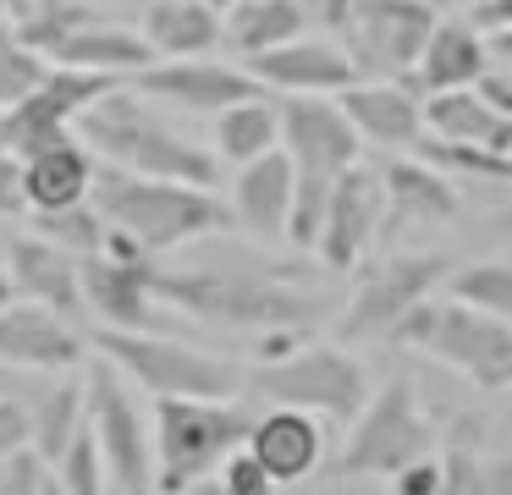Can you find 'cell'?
<instances>
[{
	"mask_svg": "<svg viewBox=\"0 0 512 495\" xmlns=\"http://www.w3.org/2000/svg\"><path fill=\"white\" fill-rule=\"evenodd\" d=\"M94 149L78 138V132H61L50 138L45 149L23 154V198L34 215L45 209H67V204H83L94 187Z\"/></svg>",
	"mask_w": 512,
	"mask_h": 495,
	"instance_id": "cb8c5ba5",
	"label": "cell"
},
{
	"mask_svg": "<svg viewBox=\"0 0 512 495\" xmlns=\"http://www.w3.org/2000/svg\"><path fill=\"white\" fill-rule=\"evenodd\" d=\"M281 149H287L298 176L336 182L347 165H358L364 138L353 132L347 110L331 94H287V105H281Z\"/></svg>",
	"mask_w": 512,
	"mask_h": 495,
	"instance_id": "4fadbf2b",
	"label": "cell"
},
{
	"mask_svg": "<svg viewBox=\"0 0 512 495\" xmlns=\"http://www.w3.org/2000/svg\"><path fill=\"white\" fill-rule=\"evenodd\" d=\"M243 446L265 462V473L276 484H298V479H309V473L320 468L325 429H320V418L303 413V407H276V413L254 418V429H248Z\"/></svg>",
	"mask_w": 512,
	"mask_h": 495,
	"instance_id": "d4e9b609",
	"label": "cell"
},
{
	"mask_svg": "<svg viewBox=\"0 0 512 495\" xmlns=\"http://www.w3.org/2000/svg\"><path fill=\"white\" fill-rule=\"evenodd\" d=\"M50 61L39 50H28L23 39H17L6 22H0V110L17 105V99H28L39 83H45Z\"/></svg>",
	"mask_w": 512,
	"mask_h": 495,
	"instance_id": "8d00e7d4",
	"label": "cell"
},
{
	"mask_svg": "<svg viewBox=\"0 0 512 495\" xmlns=\"http://www.w3.org/2000/svg\"><path fill=\"white\" fill-rule=\"evenodd\" d=\"M133 94L166 99V105L193 110V116H221L226 105L254 99L265 88L254 83L248 66H226V61H210V55H182V61H155L144 72H133Z\"/></svg>",
	"mask_w": 512,
	"mask_h": 495,
	"instance_id": "5bb4252c",
	"label": "cell"
},
{
	"mask_svg": "<svg viewBox=\"0 0 512 495\" xmlns=\"http://www.w3.org/2000/svg\"><path fill=\"white\" fill-rule=\"evenodd\" d=\"M100 358H111L127 380H138L149 396H237L243 391V374L237 363L199 352L177 336H160V330H111L105 325L94 336Z\"/></svg>",
	"mask_w": 512,
	"mask_h": 495,
	"instance_id": "52a82bcc",
	"label": "cell"
},
{
	"mask_svg": "<svg viewBox=\"0 0 512 495\" xmlns=\"http://www.w3.org/2000/svg\"><path fill=\"white\" fill-rule=\"evenodd\" d=\"M12 297H17V286H12V275H6V264H0V308L12 303Z\"/></svg>",
	"mask_w": 512,
	"mask_h": 495,
	"instance_id": "7dc6e473",
	"label": "cell"
},
{
	"mask_svg": "<svg viewBox=\"0 0 512 495\" xmlns=\"http://www.w3.org/2000/svg\"><path fill=\"white\" fill-rule=\"evenodd\" d=\"M254 391L270 396L276 407H303L314 418H336V424H353L369 402V374L364 363L347 347H320V341H303L287 358H270L254 369Z\"/></svg>",
	"mask_w": 512,
	"mask_h": 495,
	"instance_id": "ba28073f",
	"label": "cell"
},
{
	"mask_svg": "<svg viewBox=\"0 0 512 495\" xmlns=\"http://www.w3.org/2000/svg\"><path fill=\"white\" fill-rule=\"evenodd\" d=\"M435 490H441V457L435 451L391 473V495H435Z\"/></svg>",
	"mask_w": 512,
	"mask_h": 495,
	"instance_id": "60d3db41",
	"label": "cell"
},
{
	"mask_svg": "<svg viewBox=\"0 0 512 495\" xmlns=\"http://www.w3.org/2000/svg\"><path fill=\"white\" fill-rule=\"evenodd\" d=\"M474 22H479L485 33L512 28V0H490V6H479V11H474Z\"/></svg>",
	"mask_w": 512,
	"mask_h": 495,
	"instance_id": "ee69618b",
	"label": "cell"
},
{
	"mask_svg": "<svg viewBox=\"0 0 512 495\" xmlns=\"http://www.w3.org/2000/svg\"><path fill=\"white\" fill-rule=\"evenodd\" d=\"M430 6H446V0H430Z\"/></svg>",
	"mask_w": 512,
	"mask_h": 495,
	"instance_id": "816d5d0a",
	"label": "cell"
},
{
	"mask_svg": "<svg viewBox=\"0 0 512 495\" xmlns=\"http://www.w3.org/2000/svg\"><path fill=\"white\" fill-rule=\"evenodd\" d=\"M6 11H12V22H6V28H12L17 39L28 44V50L45 55V61H50V55H56L78 28L100 22L94 0H6Z\"/></svg>",
	"mask_w": 512,
	"mask_h": 495,
	"instance_id": "4dcf8cb0",
	"label": "cell"
},
{
	"mask_svg": "<svg viewBox=\"0 0 512 495\" xmlns=\"http://www.w3.org/2000/svg\"><path fill=\"white\" fill-rule=\"evenodd\" d=\"M435 495H512V457H479L474 440L457 435L441 451V490Z\"/></svg>",
	"mask_w": 512,
	"mask_h": 495,
	"instance_id": "1f68e13d",
	"label": "cell"
},
{
	"mask_svg": "<svg viewBox=\"0 0 512 495\" xmlns=\"http://www.w3.org/2000/svg\"><path fill=\"white\" fill-rule=\"evenodd\" d=\"M391 341L446 363V369L463 374L479 391H512V325L496 314H479V308L457 303V297H446V303H430V297H424V303L391 330Z\"/></svg>",
	"mask_w": 512,
	"mask_h": 495,
	"instance_id": "5b68a950",
	"label": "cell"
},
{
	"mask_svg": "<svg viewBox=\"0 0 512 495\" xmlns=\"http://www.w3.org/2000/svg\"><path fill=\"white\" fill-rule=\"evenodd\" d=\"M56 66H78V72H105V77H133L144 72V66H155V44L144 39L138 28H122V22H89V28H78L67 44H61L56 55H50Z\"/></svg>",
	"mask_w": 512,
	"mask_h": 495,
	"instance_id": "4316f807",
	"label": "cell"
},
{
	"mask_svg": "<svg viewBox=\"0 0 512 495\" xmlns=\"http://www.w3.org/2000/svg\"><path fill=\"white\" fill-rule=\"evenodd\" d=\"M254 413L237 396H155V490L188 495L248 440Z\"/></svg>",
	"mask_w": 512,
	"mask_h": 495,
	"instance_id": "277c9868",
	"label": "cell"
},
{
	"mask_svg": "<svg viewBox=\"0 0 512 495\" xmlns=\"http://www.w3.org/2000/svg\"><path fill=\"white\" fill-rule=\"evenodd\" d=\"M380 187H386V215H380V231H402V226H441L463 209L452 176L430 160H391L380 171Z\"/></svg>",
	"mask_w": 512,
	"mask_h": 495,
	"instance_id": "7402d4cb",
	"label": "cell"
},
{
	"mask_svg": "<svg viewBox=\"0 0 512 495\" xmlns=\"http://www.w3.org/2000/svg\"><path fill=\"white\" fill-rule=\"evenodd\" d=\"M155 297L166 308L237 330H309L325 314V297L303 292L276 270H237V264H193V270H155Z\"/></svg>",
	"mask_w": 512,
	"mask_h": 495,
	"instance_id": "6da1fadb",
	"label": "cell"
},
{
	"mask_svg": "<svg viewBox=\"0 0 512 495\" xmlns=\"http://www.w3.org/2000/svg\"><path fill=\"white\" fill-rule=\"evenodd\" d=\"M380 215H386V187H380V171L347 165V171L336 176V187H331V204H325L314 253H320L331 270H358L364 253L375 248V237H380Z\"/></svg>",
	"mask_w": 512,
	"mask_h": 495,
	"instance_id": "9a60e30c",
	"label": "cell"
},
{
	"mask_svg": "<svg viewBox=\"0 0 512 495\" xmlns=\"http://www.w3.org/2000/svg\"><path fill=\"white\" fill-rule=\"evenodd\" d=\"M325 17L336 22L358 77L408 83L424 55V39L441 22V6H430V0H325Z\"/></svg>",
	"mask_w": 512,
	"mask_h": 495,
	"instance_id": "8992f818",
	"label": "cell"
},
{
	"mask_svg": "<svg viewBox=\"0 0 512 495\" xmlns=\"http://www.w3.org/2000/svg\"><path fill=\"white\" fill-rule=\"evenodd\" d=\"M83 303L111 330H160V297H155V264L122 259V253H89L83 259Z\"/></svg>",
	"mask_w": 512,
	"mask_h": 495,
	"instance_id": "e0dca14e",
	"label": "cell"
},
{
	"mask_svg": "<svg viewBox=\"0 0 512 495\" xmlns=\"http://www.w3.org/2000/svg\"><path fill=\"white\" fill-rule=\"evenodd\" d=\"M215 479H221V490H232V495H276V479H270L265 462H259L248 446H237L232 457L215 468Z\"/></svg>",
	"mask_w": 512,
	"mask_h": 495,
	"instance_id": "74e56055",
	"label": "cell"
},
{
	"mask_svg": "<svg viewBox=\"0 0 512 495\" xmlns=\"http://www.w3.org/2000/svg\"><path fill=\"white\" fill-rule=\"evenodd\" d=\"M248 72L259 88H276V94H342L347 83H358L353 55L342 50V39H298L276 44L265 55H248Z\"/></svg>",
	"mask_w": 512,
	"mask_h": 495,
	"instance_id": "ac0fdd59",
	"label": "cell"
},
{
	"mask_svg": "<svg viewBox=\"0 0 512 495\" xmlns=\"http://www.w3.org/2000/svg\"><path fill=\"white\" fill-rule=\"evenodd\" d=\"M116 83H122V77L78 72V66H56V61H50L45 83H39L34 94L0 110V154H17V160H23V154L45 149L50 138H61V132L78 127L83 110H89L100 94H111Z\"/></svg>",
	"mask_w": 512,
	"mask_h": 495,
	"instance_id": "8fae6325",
	"label": "cell"
},
{
	"mask_svg": "<svg viewBox=\"0 0 512 495\" xmlns=\"http://www.w3.org/2000/svg\"><path fill=\"white\" fill-rule=\"evenodd\" d=\"M45 484H50V462L34 446L0 457V495H39Z\"/></svg>",
	"mask_w": 512,
	"mask_h": 495,
	"instance_id": "f35d334b",
	"label": "cell"
},
{
	"mask_svg": "<svg viewBox=\"0 0 512 495\" xmlns=\"http://www.w3.org/2000/svg\"><path fill=\"white\" fill-rule=\"evenodd\" d=\"M435 435L430 418L419 413V396L408 380H386L380 391H369L364 413L353 418V435L342 446V473L353 479H391L397 468L430 457Z\"/></svg>",
	"mask_w": 512,
	"mask_h": 495,
	"instance_id": "9c48e42d",
	"label": "cell"
},
{
	"mask_svg": "<svg viewBox=\"0 0 512 495\" xmlns=\"http://www.w3.org/2000/svg\"><path fill=\"white\" fill-rule=\"evenodd\" d=\"M34 231H39V237H50L56 248L78 253V259H89V253H100V248H105V215L94 209V198L34 215Z\"/></svg>",
	"mask_w": 512,
	"mask_h": 495,
	"instance_id": "e575fe53",
	"label": "cell"
},
{
	"mask_svg": "<svg viewBox=\"0 0 512 495\" xmlns=\"http://www.w3.org/2000/svg\"><path fill=\"white\" fill-rule=\"evenodd\" d=\"M34 446V407L17 396H0V457Z\"/></svg>",
	"mask_w": 512,
	"mask_h": 495,
	"instance_id": "ab89813d",
	"label": "cell"
},
{
	"mask_svg": "<svg viewBox=\"0 0 512 495\" xmlns=\"http://www.w3.org/2000/svg\"><path fill=\"white\" fill-rule=\"evenodd\" d=\"M83 396H89V429L105 451L111 484L122 495H149L155 490V435H149L133 391L122 385V369L111 358H94L83 374Z\"/></svg>",
	"mask_w": 512,
	"mask_h": 495,
	"instance_id": "30bf717a",
	"label": "cell"
},
{
	"mask_svg": "<svg viewBox=\"0 0 512 495\" xmlns=\"http://www.w3.org/2000/svg\"><path fill=\"white\" fill-rule=\"evenodd\" d=\"M496 66L490 55V39L479 22H457L441 17L424 39V55L413 66V88L419 94H446V88H479V77Z\"/></svg>",
	"mask_w": 512,
	"mask_h": 495,
	"instance_id": "603a6c76",
	"label": "cell"
},
{
	"mask_svg": "<svg viewBox=\"0 0 512 495\" xmlns=\"http://www.w3.org/2000/svg\"><path fill=\"white\" fill-rule=\"evenodd\" d=\"M424 132L452 143H479V149L512 160V116H501L479 88H446V94H424Z\"/></svg>",
	"mask_w": 512,
	"mask_h": 495,
	"instance_id": "484cf974",
	"label": "cell"
},
{
	"mask_svg": "<svg viewBox=\"0 0 512 495\" xmlns=\"http://www.w3.org/2000/svg\"><path fill=\"white\" fill-rule=\"evenodd\" d=\"M479 94H485L490 105L501 110V116H512V77H507V72H496V66H490V72L479 77Z\"/></svg>",
	"mask_w": 512,
	"mask_h": 495,
	"instance_id": "7bdbcfd3",
	"label": "cell"
},
{
	"mask_svg": "<svg viewBox=\"0 0 512 495\" xmlns=\"http://www.w3.org/2000/svg\"><path fill=\"white\" fill-rule=\"evenodd\" d=\"M452 297L479 314H496V319H512V259H479V264H463L452 275Z\"/></svg>",
	"mask_w": 512,
	"mask_h": 495,
	"instance_id": "836d02e7",
	"label": "cell"
},
{
	"mask_svg": "<svg viewBox=\"0 0 512 495\" xmlns=\"http://www.w3.org/2000/svg\"><path fill=\"white\" fill-rule=\"evenodd\" d=\"M468 6H474V11H479V6H490V0H468Z\"/></svg>",
	"mask_w": 512,
	"mask_h": 495,
	"instance_id": "f907efd6",
	"label": "cell"
},
{
	"mask_svg": "<svg viewBox=\"0 0 512 495\" xmlns=\"http://www.w3.org/2000/svg\"><path fill=\"white\" fill-rule=\"evenodd\" d=\"M89 341L67 325V314L34 303V297H12L0 308V363L34 374H67L83 363Z\"/></svg>",
	"mask_w": 512,
	"mask_h": 495,
	"instance_id": "2e32d148",
	"label": "cell"
},
{
	"mask_svg": "<svg viewBox=\"0 0 512 495\" xmlns=\"http://www.w3.org/2000/svg\"><path fill=\"white\" fill-rule=\"evenodd\" d=\"M490 55H501V61L512 66V28H496V33H490Z\"/></svg>",
	"mask_w": 512,
	"mask_h": 495,
	"instance_id": "f6af8a7d",
	"label": "cell"
},
{
	"mask_svg": "<svg viewBox=\"0 0 512 495\" xmlns=\"http://www.w3.org/2000/svg\"><path fill=\"white\" fill-rule=\"evenodd\" d=\"M39 495H67V490H61V484H56V473H50V484H45Z\"/></svg>",
	"mask_w": 512,
	"mask_h": 495,
	"instance_id": "c3c4849f",
	"label": "cell"
},
{
	"mask_svg": "<svg viewBox=\"0 0 512 495\" xmlns=\"http://www.w3.org/2000/svg\"><path fill=\"white\" fill-rule=\"evenodd\" d=\"M89 198L105 215V226L127 231L149 259L171 253V248H188L199 237H215V231H232V204H221L215 187H188V182H166V176H133L122 165H94Z\"/></svg>",
	"mask_w": 512,
	"mask_h": 495,
	"instance_id": "3957f363",
	"label": "cell"
},
{
	"mask_svg": "<svg viewBox=\"0 0 512 495\" xmlns=\"http://www.w3.org/2000/svg\"><path fill=\"white\" fill-rule=\"evenodd\" d=\"M78 132L105 165H122L133 176H166V182H188V187L221 182V154L210 143L177 132L171 121H160L144 105V94H133L127 83L94 99L78 116Z\"/></svg>",
	"mask_w": 512,
	"mask_h": 495,
	"instance_id": "7a4b0ae2",
	"label": "cell"
},
{
	"mask_svg": "<svg viewBox=\"0 0 512 495\" xmlns=\"http://www.w3.org/2000/svg\"><path fill=\"white\" fill-rule=\"evenodd\" d=\"M210 149L221 154V165H248V160H259V154L281 149V105H270L265 94L226 105L221 116H215Z\"/></svg>",
	"mask_w": 512,
	"mask_h": 495,
	"instance_id": "f546056e",
	"label": "cell"
},
{
	"mask_svg": "<svg viewBox=\"0 0 512 495\" xmlns=\"http://www.w3.org/2000/svg\"><path fill=\"white\" fill-rule=\"evenodd\" d=\"M292 171L287 149H270L259 160L237 165V182H232V226H243L248 237L259 242H276L287 237V215H292Z\"/></svg>",
	"mask_w": 512,
	"mask_h": 495,
	"instance_id": "44dd1931",
	"label": "cell"
},
{
	"mask_svg": "<svg viewBox=\"0 0 512 495\" xmlns=\"http://www.w3.org/2000/svg\"><path fill=\"white\" fill-rule=\"evenodd\" d=\"M50 473H56V484L67 495H105L111 490V468H105V451H100V440H94L89 424H83L78 435H72V446L50 462Z\"/></svg>",
	"mask_w": 512,
	"mask_h": 495,
	"instance_id": "d590c367",
	"label": "cell"
},
{
	"mask_svg": "<svg viewBox=\"0 0 512 495\" xmlns=\"http://www.w3.org/2000/svg\"><path fill=\"white\" fill-rule=\"evenodd\" d=\"M188 495H232V490H221V479H215V473H210V479H199V484H193Z\"/></svg>",
	"mask_w": 512,
	"mask_h": 495,
	"instance_id": "bcb514c9",
	"label": "cell"
},
{
	"mask_svg": "<svg viewBox=\"0 0 512 495\" xmlns=\"http://www.w3.org/2000/svg\"><path fill=\"white\" fill-rule=\"evenodd\" d=\"M89 424V396H83V380H61L45 402L34 407V451L45 462H56L61 451L72 446V435Z\"/></svg>",
	"mask_w": 512,
	"mask_h": 495,
	"instance_id": "d6a6232c",
	"label": "cell"
},
{
	"mask_svg": "<svg viewBox=\"0 0 512 495\" xmlns=\"http://www.w3.org/2000/svg\"><path fill=\"white\" fill-rule=\"evenodd\" d=\"M446 275L441 253H397V259L375 264L358 281L353 303L342 314V341H380L435 292V281Z\"/></svg>",
	"mask_w": 512,
	"mask_h": 495,
	"instance_id": "7c38bea8",
	"label": "cell"
},
{
	"mask_svg": "<svg viewBox=\"0 0 512 495\" xmlns=\"http://www.w3.org/2000/svg\"><path fill=\"white\" fill-rule=\"evenodd\" d=\"M6 275H12L17 297H34V303L56 308V314H78L83 303V259L56 248L39 231L6 237Z\"/></svg>",
	"mask_w": 512,
	"mask_h": 495,
	"instance_id": "ffe728a7",
	"label": "cell"
},
{
	"mask_svg": "<svg viewBox=\"0 0 512 495\" xmlns=\"http://www.w3.org/2000/svg\"><path fill=\"white\" fill-rule=\"evenodd\" d=\"M28 198H23V160L17 154H0V220L23 215Z\"/></svg>",
	"mask_w": 512,
	"mask_h": 495,
	"instance_id": "b9f144b4",
	"label": "cell"
},
{
	"mask_svg": "<svg viewBox=\"0 0 512 495\" xmlns=\"http://www.w3.org/2000/svg\"><path fill=\"white\" fill-rule=\"evenodd\" d=\"M144 39L155 44L160 61L210 55L221 44V11L210 0H155L144 11Z\"/></svg>",
	"mask_w": 512,
	"mask_h": 495,
	"instance_id": "83f0119b",
	"label": "cell"
},
{
	"mask_svg": "<svg viewBox=\"0 0 512 495\" xmlns=\"http://www.w3.org/2000/svg\"><path fill=\"white\" fill-rule=\"evenodd\" d=\"M336 105L347 110L358 138L380 149H413L424 132V99L402 77H358L336 94Z\"/></svg>",
	"mask_w": 512,
	"mask_h": 495,
	"instance_id": "d6986e66",
	"label": "cell"
},
{
	"mask_svg": "<svg viewBox=\"0 0 512 495\" xmlns=\"http://www.w3.org/2000/svg\"><path fill=\"white\" fill-rule=\"evenodd\" d=\"M303 28H309V6L303 0H237L232 11H221V44H232L243 61L298 39Z\"/></svg>",
	"mask_w": 512,
	"mask_h": 495,
	"instance_id": "f1b7e54d",
	"label": "cell"
},
{
	"mask_svg": "<svg viewBox=\"0 0 512 495\" xmlns=\"http://www.w3.org/2000/svg\"><path fill=\"white\" fill-rule=\"evenodd\" d=\"M210 6H215V11H232V6H237V0H210Z\"/></svg>",
	"mask_w": 512,
	"mask_h": 495,
	"instance_id": "681fc988",
	"label": "cell"
}]
</instances>
